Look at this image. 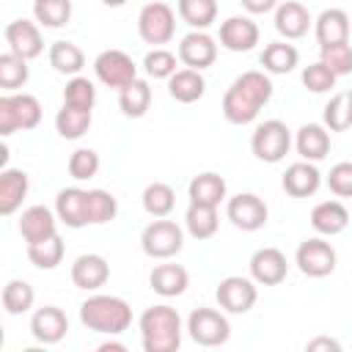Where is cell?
I'll use <instances>...</instances> for the list:
<instances>
[{
    "mask_svg": "<svg viewBox=\"0 0 352 352\" xmlns=\"http://www.w3.org/2000/svg\"><path fill=\"white\" fill-rule=\"evenodd\" d=\"M226 214H228V220H231L239 231H258V228L267 226L270 209H267L264 198H258L256 192H239V195L228 198Z\"/></svg>",
    "mask_w": 352,
    "mask_h": 352,
    "instance_id": "obj_11",
    "label": "cell"
},
{
    "mask_svg": "<svg viewBox=\"0 0 352 352\" xmlns=\"http://www.w3.org/2000/svg\"><path fill=\"white\" fill-rule=\"evenodd\" d=\"M138 327L146 352H176L182 346V316L165 302L146 308Z\"/></svg>",
    "mask_w": 352,
    "mask_h": 352,
    "instance_id": "obj_2",
    "label": "cell"
},
{
    "mask_svg": "<svg viewBox=\"0 0 352 352\" xmlns=\"http://www.w3.org/2000/svg\"><path fill=\"white\" fill-rule=\"evenodd\" d=\"M30 190V179L19 168H3L0 173V214H14Z\"/></svg>",
    "mask_w": 352,
    "mask_h": 352,
    "instance_id": "obj_24",
    "label": "cell"
},
{
    "mask_svg": "<svg viewBox=\"0 0 352 352\" xmlns=\"http://www.w3.org/2000/svg\"><path fill=\"white\" fill-rule=\"evenodd\" d=\"M250 148L256 154V160L261 162H280L289 148H292V129L280 121V118H267L261 121L256 129H253V138H250Z\"/></svg>",
    "mask_w": 352,
    "mask_h": 352,
    "instance_id": "obj_5",
    "label": "cell"
},
{
    "mask_svg": "<svg viewBox=\"0 0 352 352\" xmlns=\"http://www.w3.org/2000/svg\"><path fill=\"white\" fill-rule=\"evenodd\" d=\"M258 25L250 16H228L220 22V44L231 52H250L258 44Z\"/></svg>",
    "mask_w": 352,
    "mask_h": 352,
    "instance_id": "obj_16",
    "label": "cell"
},
{
    "mask_svg": "<svg viewBox=\"0 0 352 352\" xmlns=\"http://www.w3.org/2000/svg\"><path fill=\"white\" fill-rule=\"evenodd\" d=\"M118 107L126 118H143L146 110L151 107V85L140 77H135L129 85L118 91Z\"/></svg>",
    "mask_w": 352,
    "mask_h": 352,
    "instance_id": "obj_29",
    "label": "cell"
},
{
    "mask_svg": "<svg viewBox=\"0 0 352 352\" xmlns=\"http://www.w3.org/2000/svg\"><path fill=\"white\" fill-rule=\"evenodd\" d=\"M311 226L322 236H336L349 226V212L341 201H322L311 209Z\"/></svg>",
    "mask_w": 352,
    "mask_h": 352,
    "instance_id": "obj_27",
    "label": "cell"
},
{
    "mask_svg": "<svg viewBox=\"0 0 352 352\" xmlns=\"http://www.w3.org/2000/svg\"><path fill=\"white\" fill-rule=\"evenodd\" d=\"M319 60L324 66H330V72L336 77H346V74H352V44L341 41V44L319 47Z\"/></svg>",
    "mask_w": 352,
    "mask_h": 352,
    "instance_id": "obj_45",
    "label": "cell"
},
{
    "mask_svg": "<svg viewBox=\"0 0 352 352\" xmlns=\"http://www.w3.org/2000/svg\"><path fill=\"white\" fill-rule=\"evenodd\" d=\"M231 85H234L236 91H242L250 102H256L258 107H264V104L272 99V80H270L264 72H256V69L242 72Z\"/></svg>",
    "mask_w": 352,
    "mask_h": 352,
    "instance_id": "obj_37",
    "label": "cell"
},
{
    "mask_svg": "<svg viewBox=\"0 0 352 352\" xmlns=\"http://www.w3.org/2000/svg\"><path fill=\"white\" fill-rule=\"evenodd\" d=\"M214 297H217V305L226 314H248L256 305V300H258V289H256L253 278L228 275V278H223L217 283Z\"/></svg>",
    "mask_w": 352,
    "mask_h": 352,
    "instance_id": "obj_10",
    "label": "cell"
},
{
    "mask_svg": "<svg viewBox=\"0 0 352 352\" xmlns=\"http://www.w3.org/2000/svg\"><path fill=\"white\" fill-rule=\"evenodd\" d=\"M148 286L160 294V297H179L187 292L190 286V272L182 267V264H157L148 275Z\"/></svg>",
    "mask_w": 352,
    "mask_h": 352,
    "instance_id": "obj_25",
    "label": "cell"
},
{
    "mask_svg": "<svg viewBox=\"0 0 352 352\" xmlns=\"http://www.w3.org/2000/svg\"><path fill=\"white\" fill-rule=\"evenodd\" d=\"M248 14H270L278 8V0H239Z\"/></svg>",
    "mask_w": 352,
    "mask_h": 352,
    "instance_id": "obj_50",
    "label": "cell"
},
{
    "mask_svg": "<svg viewBox=\"0 0 352 352\" xmlns=\"http://www.w3.org/2000/svg\"><path fill=\"white\" fill-rule=\"evenodd\" d=\"M280 184L292 198H308L322 187V173H319V168L314 162L300 160V162H292L286 168Z\"/></svg>",
    "mask_w": 352,
    "mask_h": 352,
    "instance_id": "obj_21",
    "label": "cell"
},
{
    "mask_svg": "<svg viewBox=\"0 0 352 352\" xmlns=\"http://www.w3.org/2000/svg\"><path fill=\"white\" fill-rule=\"evenodd\" d=\"M94 74L102 85L121 91L124 85H129L138 77V66L124 50H104L94 60Z\"/></svg>",
    "mask_w": 352,
    "mask_h": 352,
    "instance_id": "obj_9",
    "label": "cell"
},
{
    "mask_svg": "<svg viewBox=\"0 0 352 352\" xmlns=\"http://www.w3.org/2000/svg\"><path fill=\"white\" fill-rule=\"evenodd\" d=\"M322 121L330 132H346L352 126V91H338L324 104Z\"/></svg>",
    "mask_w": 352,
    "mask_h": 352,
    "instance_id": "obj_33",
    "label": "cell"
},
{
    "mask_svg": "<svg viewBox=\"0 0 352 352\" xmlns=\"http://www.w3.org/2000/svg\"><path fill=\"white\" fill-rule=\"evenodd\" d=\"M63 253H66V245H63V239L58 234L50 236V239H41V242H30L28 245V258L38 270H55L63 261Z\"/></svg>",
    "mask_w": 352,
    "mask_h": 352,
    "instance_id": "obj_38",
    "label": "cell"
},
{
    "mask_svg": "<svg viewBox=\"0 0 352 352\" xmlns=\"http://www.w3.org/2000/svg\"><path fill=\"white\" fill-rule=\"evenodd\" d=\"M179 60L187 69H209L217 60V44L206 30H190L182 41H179Z\"/></svg>",
    "mask_w": 352,
    "mask_h": 352,
    "instance_id": "obj_13",
    "label": "cell"
},
{
    "mask_svg": "<svg viewBox=\"0 0 352 352\" xmlns=\"http://www.w3.org/2000/svg\"><path fill=\"white\" fill-rule=\"evenodd\" d=\"M311 14L302 3L297 0H286V3H278L275 8V30L289 41V38H302L311 28Z\"/></svg>",
    "mask_w": 352,
    "mask_h": 352,
    "instance_id": "obj_22",
    "label": "cell"
},
{
    "mask_svg": "<svg viewBox=\"0 0 352 352\" xmlns=\"http://www.w3.org/2000/svg\"><path fill=\"white\" fill-rule=\"evenodd\" d=\"M336 261H338L336 248L330 242H324L322 236H311V239L300 242V248L294 253V264L308 278H327L336 270Z\"/></svg>",
    "mask_w": 352,
    "mask_h": 352,
    "instance_id": "obj_8",
    "label": "cell"
},
{
    "mask_svg": "<svg viewBox=\"0 0 352 352\" xmlns=\"http://www.w3.org/2000/svg\"><path fill=\"white\" fill-rule=\"evenodd\" d=\"M99 154L94 148H77L72 151L69 157V176L77 179V182H85V179H94L99 173Z\"/></svg>",
    "mask_w": 352,
    "mask_h": 352,
    "instance_id": "obj_47",
    "label": "cell"
},
{
    "mask_svg": "<svg viewBox=\"0 0 352 352\" xmlns=\"http://www.w3.org/2000/svg\"><path fill=\"white\" fill-rule=\"evenodd\" d=\"M99 349H102V352H107V349H118V352H124L126 346H124L121 341H104V344H99Z\"/></svg>",
    "mask_w": 352,
    "mask_h": 352,
    "instance_id": "obj_52",
    "label": "cell"
},
{
    "mask_svg": "<svg viewBox=\"0 0 352 352\" xmlns=\"http://www.w3.org/2000/svg\"><path fill=\"white\" fill-rule=\"evenodd\" d=\"M297 60H300V52L286 41H272L258 55V63L270 74H289V72H294Z\"/></svg>",
    "mask_w": 352,
    "mask_h": 352,
    "instance_id": "obj_30",
    "label": "cell"
},
{
    "mask_svg": "<svg viewBox=\"0 0 352 352\" xmlns=\"http://www.w3.org/2000/svg\"><path fill=\"white\" fill-rule=\"evenodd\" d=\"M143 72L154 80H168L173 72H176V55L165 47H154L146 52L143 58Z\"/></svg>",
    "mask_w": 352,
    "mask_h": 352,
    "instance_id": "obj_46",
    "label": "cell"
},
{
    "mask_svg": "<svg viewBox=\"0 0 352 352\" xmlns=\"http://www.w3.org/2000/svg\"><path fill=\"white\" fill-rule=\"evenodd\" d=\"M289 272V261L278 248H258L250 256V278L258 286H278Z\"/></svg>",
    "mask_w": 352,
    "mask_h": 352,
    "instance_id": "obj_14",
    "label": "cell"
},
{
    "mask_svg": "<svg viewBox=\"0 0 352 352\" xmlns=\"http://www.w3.org/2000/svg\"><path fill=\"white\" fill-rule=\"evenodd\" d=\"M184 226H187L190 236H195V239H212L217 234V226H220L217 206L190 204L187 212H184Z\"/></svg>",
    "mask_w": 352,
    "mask_h": 352,
    "instance_id": "obj_31",
    "label": "cell"
},
{
    "mask_svg": "<svg viewBox=\"0 0 352 352\" xmlns=\"http://www.w3.org/2000/svg\"><path fill=\"white\" fill-rule=\"evenodd\" d=\"M33 16L44 28H63L72 19V0H33Z\"/></svg>",
    "mask_w": 352,
    "mask_h": 352,
    "instance_id": "obj_42",
    "label": "cell"
},
{
    "mask_svg": "<svg viewBox=\"0 0 352 352\" xmlns=\"http://www.w3.org/2000/svg\"><path fill=\"white\" fill-rule=\"evenodd\" d=\"M226 179L214 170H204L198 176L190 179L187 184V195L190 204H206V206H220L226 201Z\"/></svg>",
    "mask_w": 352,
    "mask_h": 352,
    "instance_id": "obj_26",
    "label": "cell"
},
{
    "mask_svg": "<svg viewBox=\"0 0 352 352\" xmlns=\"http://www.w3.org/2000/svg\"><path fill=\"white\" fill-rule=\"evenodd\" d=\"M336 74L330 72V66H324L322 60L311 63L302 69V85L311 91V94H327L330 88H336Z\"/></svg>",
    "mask_w": 352,
    "mask_h": 352,
    "instance_id": "obj_48",
    "label": "cell"
},
{
    "mask_svg": "<svg viewBox=\"0 0 352 352\" xmlns=\"http://www.w3.org/2000/svg\"><path fill=\"white\" fill-rule=\"evenodd\" d=\"M30 77V69H28V60L14 55L11 50L0 55V88L14 94L16 88H22Z\"/></svg>",
    "mask_w": 352,
    "mask_h": 352,
    "instance_id": "obj_41",
    "label": "cell"
},
{
    "mask_svg": "<svg viewBox=\"0 0 352 352\" xmlns=\"http://www.w3.org/2000/svg\"><path fill=\"white\" fill-rule=\"evenodd\" d=\"M33 302H36V292H33V286L28 280L14 278V280H8L3 286V308H6V314H11V316L28 314L33 308Z\"/></svg>",
    "mask_w": 352,
    "mask_h": 352,
    "instance_id": "obj_40",
    "label": "cell"
},
{
    "mask_svg": "<svg viewBox=\"0 0 352 352\" xmlns=\"http://www.w3.org/2000/svg\"><path fill=\"white\" fill-rule=\"evenodd\" d=\"M327 187L338 198H352V162H336L327 173Z\"/></svg>",
    "mask_w": 352,
    "mask_h": 352,
    "instance_id": "obj_49",
    "label": "cell"
},
{
    "mask_svg": "<svg viewBox=\"0 0 352 352\" xmlns=\"http://www.w3.org/2000/svg\"><path fill=\"white\" fill-rule=\"evenodd\" d=\"M19 234L22 239L30 245V242H41V239H50L58 234V214L41 204L36 206H28L19 217Z\"/></svg>",
    "mask_w": 352,
    "mask_h": 352,
    "instance_id": "obj_19",
    "label": "cell"
},
{
    "mask_svg": "<svg viewBox=\"0 0 352 352\" xmlns=\"http://www.w3.org/2000/svg\"><path fill=\"white\" fill-rule=\"evenodd\" d=\"M140 248L148 258H160V261H168L173 258L182 248H184V231L176 220H165V217H157L151 220L143 234H140Z\"/></svg>",
    "mask_w": 352,
    "mask_h": 352,
    "instance_id": "obj_4",
    "label": "cell"
},
{
    "mask_svg": "<svg viewBox=\"0 0 352 352\" xmlns=\"http://www.w3.org/2000/svg\"><path fill=\"white\" fill-rule=\"evenodd\" d=\"M6 36V44L14 55L30 60V58H38L41 50H44V38H41V30H38V22H30V19H14L6 25L3 30Z\"/></svg>",
    "mask_w": 352,
    "mask_h": 352,
    "instance_id": "obj_12",
    "label": "cell"
},
{
    "mask_svg": "<svg viewBox=\"0 0 352 352\" xmlns=\"http://www.w3.org/2000/svg\"><path fill=\"white\" fill-rule=\"evenodd\" d=\"M258 104L256 102H250L242 91H236L234 85L223 94V116H226V121H231V124H250V121H256V116H258Z\"/></svg>",
    "mask_w": 352,
    "mask_h": 352,
    "instance_id": "obj_36",
    "label": "cell"
},
{
    "mask_svg": "<svg viewBox=\"0 0 352 352\" xmlns=\"http://www.w3.org/2000/svg\"><path fill=\"white\" fill-rule=\"evenodd\" d=\"M107 278H110V264L99 253H82L72 264V283L77 289L96 292V289H102L107 283Z\"/></svg>",
    "mask_w": 352,
    "mask_h": 352,
    "instance_id": "obj_15",
    "label": "cell"
},
{
    "mask_svg": "<svg viewBox=\"0 0 352 352\" xmlns=\"http://www.w3.org/2000/svg\"><path fill=\"white\" fill-rule=\"evenodd\" d=\"M176 206V192L170 184L165 182H151L146 184L143 190V209L151 214V217H168Z\"/></svg>",
    "mask_w": 352,
    "mask_h": 352,
    "instance_id": "obj_39",
    "label": "cell"
},
{
    "mask_svg": "<svg viewBox=\"0 0 352 352\" xmlns=\"http://www.w3.org/2000/svg\"><path fill=\"white\" fill-rule=\"evenodd\" d=\"M55 214L66 228H82L88 226V190L80 187H63L55 195Z\"/></svg>",
    "mask_w": 352,
    "mask_h": 352,
    "instance_id": "obj_18",
    "label": "cell"
},
{
    "mask_svg": "<svg viewBox=\"0 0 352 352\" xmlns=\"http://www.w3.org/2000/svg\"><path fill=\"white\" fill-rule=\"evenodd\" d=\"M82 327L102 336H121L132 324V308L124 297L116 294H91L80 305Z\"/></svg>",
    "mask_w": 352,
    "mask_h": 352,
    "instance_id": "obj_1",
    "label": "cell"
},
{
    "mask_svg": "<svg viewBox=\"0 0 352 352\" xmlns=\"http://www.w3.org/2000/svg\"><path fill=\"white\" fill-rule=\"evenodd\" d=\"M118 214V201L107 190H88V226H104L116 220Z\"/></svg>",
    "mask_w": 352,
    "mask_h": 352,
    "instance_id": "obj_43",
    "label": "cell"
},
{
    "mask_svg": "<svg viewBox=\"0 0 352 352\" xmlns=\"http://www.w3.org/2000/svg\"><path fill=\"white\" fill-rule=\"evenodd\" d=\"M69 333V319L58 305H44L30 316V336L38 344H58Z\"/></svg>",
    "mask_w": 352,
    "mask_h": 352,
    "instance_id": "obj_17",
    "label": "cell"
},
{
    "mask_svg": "<svg viewBox=\"0 0 352 352\" xmlns=\"http://www.w3.org/2000/svg\"><path fill=\"white\" fill-rule=\"evenodd\" d=\"M102 3H104V6H110V8H118V6H124L126 0H102Z\"/></svg>",
    "mask_w": 352,
    "mask_h": 352,
    "instance_id": "obj_53",
    "label": "cell"
},
{
    "mask_svg": "<svg viewBox=\"0 0 352 352\" xmlns=\"http://www.w3.org/2000/svg\"><path fill=\"white\" fill-rule=\"evenodd\" d=\"M349 30H352V19L344 8H324L314 19V33H316L319 47L349 41Z\"/></svg>",
    "mask_w": 352,
    "mask_h": 352,
    "instance_id": "obj_20",
    "label": "cell"
},
{
    "mask_svg": "<svg viewBox=\"0 0 352 352\" xmlns=\"http://www.w3.org/2000/svg\"><path fill=\"white\" fill-rule=\"evenodd\" d=\"M176 8L192 30H206L217 19V0H176Z\"/></svg>",
    "mask_w": 352,
    "mask_h": 352,
    "instance_id": "obj_35",
    "label": "cell"
},
{
    "mask_svg": "<svg viewBox=\"0 0 352 352\" xmlns=\"http://www.w3.org/2000/svg\"><path fill=\"white\" fill-rule=\"evenodd\" d=\"M305 349H308V352H316V349H333V352H338L341 344H338L336 338H330V336H319V338H311V341L305 344Z\"/></svg>",
    "mask_w": 352,
    "mask_h": 352,
    "instance_id": "obj_51",
    "label": "cell"
},
{
    "mask_svg": "<svg viewBox=\"0 0 352 352\" xmlns=\"http://www.w3.org/2000/svg\"><path fill=\"white\" fill-rule=\"evenodd\" d=\"M168 94L182 104H192L206 94V80L198 69H176L168 77Z\"/></svg>",
    "mask_w": 352,
    "mask_h": 352,
    "instance_id": "obj_28",
    "label": "cell"
},
{
    "mask_svg": "<svg viewBox=\"0 0 352 352\" xmlns=\"http://www.w3.org/2000/svg\"><path fill=\"white\" fill-rule=\"evenodd\" d=\"M55 129L66 140H77L91 129V110H80L72 104H63L55 113Z\"/></svg>",
    "mask_w": 352,
    "mask_h": 352,
    "instance_id": "obj_34",
    "label": "cell"
},
{
    "mask_svg": "<svg viewBox=\"0 0 352 352\" xmlns=\"http://www.w3.org/2000/svg\"><path fill=\"white\" fill-rule=\"evenodd\" d=\"M41 124V102L33 94L0 96V135L8 138L16 129H36Z\"/></svg>",
    "mask_w": 352,
    "mask_h": 352,
    "instance_id": "obj_3",
    "label": "cell"
},
{
    "mask_svg": "<svg viewBox=\"0 0 352 352\" xmlns=\"http://www.w3.org/2000/svg\"><path fill=\"white\" fill-rule=\"evenodd\" d=\"M294 148L302 160L319 162L330 154V129L324 124H302L294 138Z\"/></svg>",
    "mask_w": 352,
    "mask_h": 352,
    "instance_id": "obj_23",
    "label": "cell"
},
{
    "mask_svg": "<svg viewBox=\"0 0 352 352\" xmlns=\"http://www.w3.org/2000/svg\"><path fill=\"white\" fill-rule=\"evenodd\" d=\"M47 58H50V66H52L55 72L72 74V77L80 74L82 66H85V52H82L74 41H52Z\"/></svg>",
    "mask_w": 352,
    "mask_h": 352,
    "instance_id": "obj_32",
    "label": "cell"
},
{
    "mask_svg": "<svg viewBox=\"0 0 352 352\" xmlns=\"http://www.w3.org/2000/svg\"><path fill=\"white\" fill-rule=\"evenodd\" d=\"M138 33L151 47L168 44L173 38V33H176V14H173V8L168 3H162V0L146 3L140 8V14H138Z\"/></svg>",
    "mask_w": 352,
    "mask_h": 352,
    "instance_id": "obj_6",
    "label": "cell"
},
{
    "mask_svg": "<svg viewBox=\"0 0 352 352\" xmlns=\"http://www.w3.org/2000/svg\"><path fill=\"white\" fill-rule=\"evenodd\" d=\"M187 333L198 346H223L231 338V322L217 308H195L187 316Z\"/></svg>",
    "mask_w": 352,
    "mask_h": 352,
    "instance_id": "obj_7",
    "label": "cell"
},
{
    "mask_svg": "<svg viewBox=\"0 0 352 352\" xmlns=\"http://www.w3.org/2000/svg\"><path fill=\"white\" fill-rule=\"evenodd\" d=\"M63 104H72V107H80V110H94L96 104V88L88 77H80L74 74L66 88H63Z\"/></svg>",
    "mask_w": 352,
    "mask_h": 352,
    "instance_id": "obj_44",
    "label": "cell"
}]
</instances>
